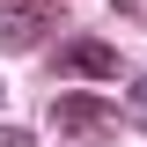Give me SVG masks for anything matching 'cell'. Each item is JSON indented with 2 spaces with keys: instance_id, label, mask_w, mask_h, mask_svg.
Instances as JSON below:
<instances>
[{
  "instance_id": "cell-2",
  "label": "cell",
  "mask_w": 147,
  "mask_h": 147,
  "mask_svg": "<svg viewBox=\"0 0 147 147\" xmlns=\"http://www.w3.org/2000/svg\"><path fill=\"white\" fill-rule=\"evenodd\" d=\"M52 118H59V132H74V140L110 132V110L96 103V96H59V103H52Z\"/></svg>"
},
{
  "instance_id": "cell-1",
  "label": "cell",
  "mask_w": 147,
  "mask_h": 147,
  "mask_svg": "<svg viewBox=\"0 0 147 147\" xmlns=\"http://www.w3.org/2000/svg\"><path fill=\"white\" fill-rule=\"evenodd\" d=\"M52 22H59L52 0H0V52H30V44H44Z\"/></svg>"
},
{
  "instance_id": "cell-4",
  "label": "cell",
  "mask_w": 147,
  "mask_h": 147,
  "mask_svg": "<svg viewBox=\"0 0 147 147\" xmlns=\"http://www.w3.org/2000/svg\"><path fill=\"white\" fill-rule=\"evenodd\" d=\"M0 147H37V132H22V125H7V132H0Z\"/></svg>"
},
{
  "instance_id": "cell-6",
  "label": "cell",
  "mask_w": 147,
  "mask_h": 147,
  "mask_svg": "<svg viewBox=\"0 0 147 147\" xmlns=\"http://www.w3.org/2000/svg\"><path fill=\"white\" fill-rule=\"evenodd\" d=\"M118 7H140V0H118Z\"/></svg>"
},
{
  "instance_id": "cell-5",
  "label": "cell",
  "mask_w": 147,
  "mask_h": 147,
  "mask_svg": "<svg viewBox=\"0 0 147 147\" xmlns=\"http://www.w3.org/2000/svg\"><path fill=\"white\" fill-rule=\"evenodd\" d=\"M132 110H140V118H147V81H132Z\"/></svg>"
},
{
  "instance_id": "cell-3",
  "label": "cell",
  "mask_w": 147,
  "mask_h": 147,
  "mask_svg": "<svg viewBox=\"0 0 147 147\" xmlns=\"http://www.w3.org/2000/svg\"><path fill=\"white\" fill-rule=\"evenodd\" d=\"M66 66L88 74V81H110V74H118V52H110L103 37H81V44H66Z\"/></svg>"
}]
</instances>
